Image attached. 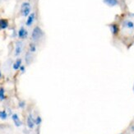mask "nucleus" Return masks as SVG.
Returning <instances> with one entry per match:
<instances>
[{
	"label": "nucleus",
	"instance_id": "1",
	"mask_svg": "<svg viewBox=\"0 0 134 134\" xmlns=\"http://www.w3.org/2000/svg\"><path fill=\"white\" fill-rule=\"evenodd\" d=\"M43 36H44V32H43L42 29L40 26H35L31 33V40H33V42H39L40 40H42Z\"/></svg>",
	"mask_w": 134,
	"mask_h": 134
},
{
	"label": "nucleus",
	"instance_id": "2",
	"mask_svg": "<svg viewBox=\"0 0 134 134\" xmlns=\"http://www.w3.org/2000/svg\"><path fill=\"white\" fill-rule=\"evenodd\" d=\"M21 12L23 17H27V16L30 15V12H31L30 3H27V2H25V3H22L21 7Z\"/></svg>",
	"mask_w": 134,
	"mask_h": 134
},
{
	"label": "nucleus",
	"instance_id": "3",
	"mask_svg": "<svg viewBox=\"0 0 134 134\" xmlns=\"http://www.w3.org/2000/svg\"><path fill=\"white\" fill-rule=\"evenodd\" d=\"M23 47L24 44L22 41H17L16 43V46H15V51H14V55L16 57L19 56L22 54V50H23Z\"/></svg>",
	"mask_w": 134,
	"mask_h": 134
},
{
	"label": "nucleus",
	"instance_id": "4",
	"mask_svg": "<svg viewBox=\"0 0 134 134\" xmlns=\"http://www.w3.org/2000/svg\"><path fill=\"white\" fill-rule=\"evenodd\" d=\"M28 36V31H26V28H24L23 26L20 28V30L18 31V37L22 40H25Z\"/></svg>",
	"mask_w": 134,
	"mask_h": 134
},
{
	"label": "nucleus",
	"instance_id": "5",
	"mask_svg": "<svg viewBox=\"0 0 134 134\" xmlns=\"http://www.w3.org/2000/svg\"><path fill=\"white\" fill-rule=\"evenodd\" d=\"M35 119L33 118L32 114H29V116L27 117V126H28L29 128L32 129L35 127Z\"/></svg>",
	"mask_w": 134,
	"mask_h": 134
},
{
	"label": "nucleus",
	"instance_id": "6",
	"mask_svg": "<svg viewBox=\"0 0 134 134\" xmlns=\"http://www.w3.org/2000/svg\"><path fill=\"white\" fill-rule=\"evenodd\" d=\"M12 119L13 120V122H14V124L17 127H21L22 125V122L21 121V119H20L19 116L17 115V113H13L12 115Z\"/></svg>",
	"mask_w": 134,
	"mask_h": 134
},
{
	"label": "nucleus",
	"instance_id": "7",
	"mask_svg": "<svg viewBox=\"0 0 134 134\" xmlns=\"http://www.w3.org/2000/svg\"><path fill=\"white\" fill-rule=\"evenodd\" d=\"M35 14L34 12L31 13V14L28 16V18H27V20H26V26H32V24H33L34 21H35Z\"/></svg>",
	"mask_w": 134,
	"mask_h": 134
},
{
	"label": "nucleus",
	"instance_id": "8",
	"mask_svg": "<svg viewBox=\"0 0 134 134\" xmlns=\"http://www.w3.org/2000/svg\"><path fill=\"white\" fill-rule=\"evenodd\" d=\"M123 26L125 27V28L130 29V30H133L134 28V23L130 20H125L123 23Z\"/></svg>",
	"mask_w": 134,
	"mask_h": 134
},
{
	"label": "nucleus",
	"instance_id": "9",
	"mask_svg": "<svg viewBox=\"0 0 134 134\" xmlns=\"http://www.w3.org/2000/svg\"><path fill=\"white\" fill-rule=\"evenodd\" d=\"M8 27V22L6 19H0V30H4Z\"/></svg>",
	"mask_w": 134,
	"mask_h": 134
},
{
	"label": "nucleus",
	"instance_id": "10",
	"mask_svg": "<svg viewBox=\"0 0 134 134\" xmlns=\"http://www.w3.org/2000/svg\"><path fill=\"white\" fill-rule=\"evenodd\" d=\"M104 3L107 4L108 6L114 7L119 4V1L118 0H104Z\"/></svg>",
	"mask_w": 134,
	"mask_h": 134
},
{
	"label": "nucleus",
	"instance_id": "11",
	"mask_svg": "<svg viewBox=\"0 0 134 134\" xmlns=\"http://www.w3.org/2000/svg\"><path fill=\"white\" fill-rule=\"evenodd\" d=\"M22 60L21 59V58H17V59L16 60V62H15L14 63H13V66H12L13 69H14V70H18V69H20L21 66L22 65Z\"/></svg>",
	"mask_w": 134,
	"mask_h": 134
},
{
	"label": "nucleus",
	"instance_id": "12",
	"mask_svg": "<svg viewBox=\"0 0 134 134\" xmlns=\"http://www.w3.org/2000/svg\"><path fill=\"white\" fill-rule=\"evenodd\" d=\"M110 29L111 31V32H112L113 35H117L118 32H119V27L116 24H111L110 26Z\"/></svg>",
	"mask_w": 134,
	"mask_h": 134
},
{
	"label": "nucleus",
	"instance_id": "13",
	"mask_svg": "<svg viewBox=\"0 0 134 134\" xmlns=\"http://www.w3.org/2000/svg\"><path fill=\"white\" fill-rule=\"evenodd\" d=\"M32 53H31L30 51L27 52L26 54V57H25V61H26V64H30L31 63V60H32Z\"/></svg>",
	"mask_w": 134,
	"mask_h": 134
},
{
	"label": "nucleus",
	"instance_id": "14",
	"mask_svg": "<svg viewBox=\"0 0 134 134\" xmlns=\"http://www.w3.org/2000/svg\"><path fill=\"white\" fill-rule=\"evenodd\" d=\"M29 51L31 53H35L36 51V45L35 43H31L30 45H29Z\"/></svg>",
	"mask_w": 134,
	"mask_h": 134
},
{
	"label": "nucleus",
	"instance_id": "15",
	"mask_svg": "<svg viewBox=\"0 0 134 134\" xmlns=\"http://www.w3.org/2000/svg\"><path fill=\"white\" fill-rule=\"evenodd\" d=\"M8 118V113L5 110H2L0 111V119H3V120H5L7 119Z\"/></svg>",
	"mask_w": 134,
	"mask_h": 134
},
{
	"label": "nucleus",
	"instance_id": "16",
	"mask_svg": "<svg viewBox=\"0 0 134 134\" xmlns=\"http://www.w3.org/2000/svg\"><path fill=\"white\" fill-rule=\"evenodd\" d=\"M5 90H4L3 88H0V100L3 101L5 100Z\"/></svg>",
	"mask_w": 134,
	"mask_h": 134
},
{
	"label": "nucleus",
	"instance_id": "17",
	"mask_svg": "<svg viewBox=\"0 0 134 134\" xmlns=\"http://www.w3.org/2000/svg\"><path fill=\"white\" fill-rule=\"evenodd\" d=\"M35 123L36 125H40V124H41V123H42L41 117H40V116H37V117H36L35 119Z\"/></svg>",
	"mask_w": 134,
	"mask_h": 134
},
{
	"label": "nucleus",
	"instance_id": "18",
	"mask_svg": "<svg viewBox=\"0 0 134 134\" xmlns=\"http://www.w3.org/2000/svg\"><path fill=\"white\" fill-rule=\"evenodd\" d=\"M19 106H20V107H21V108H24V107H25V102H24V101L20 102Z\"/></svg>",
	"mask_w": 134,
	"mask_h": 134
},
{
	"label": "nucleus",
	"instance_id": "19",
	"mask_svg": "<svg viewBox=\"0 0 134 134\" xmlns=\"http://www.w3.org/2000/svg\"><path fill=\"white\" fill-rule=\"evenodd\" d=\"M20 69H21V72H25V66L22 65V66H21V67H20Z\"/></svg>",
	"mask_w": 134,
	"mask_h": 134
},
{
	"label": "nucleus",
	"instance_id": "20",
	"mask_svg": "<svg viewBox=\"0 0 134 134\" xmlns=\"http://www.w3.org/2000/svg\"><path fill=\"white\" fill-rule=\"evenodd\" d=\"M2 78V72L0 71V78Z\"/></svg>",
	"mask_w": 134,
	"mask_h": 134
},
{
	"label": "nucleus",
	"instance_id": "21",
	"mask_svg": "<svg viewBox=\"0 0 134 134\" xmlns=\"http://www.w3.org/2000/svg\"><path fill=\"white\" fill-rule=\"evenodd\" d=\"M133 130H134V127H133Z\"/></svg>",
	"mask_w": 134,
	"mask_h": 134
},
{
	"label": "nucleus",
	"instance_id": "22",
	"mask_svg": "<svg viewBox=\"0 0 134 134\" xmlns=\"http://www.w3.org/2000/svg\"><path fill=\"white\" fill-rule=\"evenodd\" d=\"M120 134H122V133H120Z\"/></svg>",
	"mask_w": 134,
	"mask_h": 134
}]
</instances>
